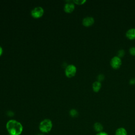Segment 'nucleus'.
I'll return each mask as SVG.
<instances>
[{
	"label": "nucleus",
	"mask_w": 135,
	"mask_h": 135,
	"mask_svg": "<svg viewBox=\"0 0 135 135\" xmlns=\"http://www.w3.org/2000/svg\"><path fill=\"white\" fill-rule=\"evenodd\" d=\"M98 81L99 82H101V81H102L103 80H104V75L103 74H99L98 76Z\"/></svg>",
	"instance_id": "nucleus-15"
},
{
	"label": "nucleus",
	"mask_w": 135,
	"mask_h": 135,
	"mask_svg": "<svg viewBox=\"0 0 135 135\" xmlns=\"http://www.w3.org/2000/svg\"><path fill=\"white\" fill-rule=\"evenodd\" d=\"M129 52L131 55H135V47H132L129 49Z\"/></svg>",
	"instance_id": "nucleus-16"
},
{
	"label": "nucleus",
	"mask_w": 135,
	"mask_h": 135,
	"mask_svg": "<svg viewBox=\"0 0 135 135\" xmlns=\"http://www.w3.org/2000/svg\"><path fill=\"white\" fill-rule=\"evenodd\" d=\"M129 83L131 85H133L135 84V79L134 78H133V79H131L130 81H129Z\"/></svg>",
	"instance_id": "nucleus-17"
},
{
	"label": "nucleus",
	"mask_w": 135,
	"mask_h": 135,
	"mask_svg": "<svg viewBox=\"0 0 135 135\" xmlns=\"http://www.w3.org/2000/svg\"><path fill=\"white\" fill-rule=\"evenodd\" d=\"M122 64V61L120 57L118 56L113 57L110 61V65L114 69H119Z\"/></svg>",
	"instance_id": "nucleus-5"
},
{
	"label": "nucleus",
	"mask_w": 135,
	"mask_h": 135,
	"mask_svg": "<svg viewBox=\"0 0 135 135\" xmlns=\"http://www.w3.org/2000/svg\"><path fill=\"white\" fill-rule=\"evenodd\" d=\"M31 15L35 18H38L41 17L44 14V9L42 7L37 6L34 7L31 11Z\"/></svg>",
	"instance_id": "nucleus-4"
},
{
	"label": "nucleus",
	"mask_w": 135,
	"mask_h": 135,
	"mask_svg": "<svg viewBox=\"0 0 135 135\" xmlns=\"http://www.w3.org/2000/svg\"><path fill=\"white\" fill-rule=\"evenodd\" d=\"M74 4L71 2H68L64 5V10L66 13H71L74 9Z\"/></svg>",
	"instance_id": "nucleus-7"
},
{
	"label": "nucleus",
	"mask_w": 135,
	"mask_h": 135,
	"mask_svg": "<svg viewBox=\"0 0 135 135\" xmlns=\"http://www.w3.org/2000/svg\"><path fill=\"white\" fill-rule=\"evenodd\" d=\"M115 135H128L127 130L123 127L118 128L115 132Z\"/></svg>",
	"instance_id": "nucleus-11"
},
{
	"label": "nucleus",
	"mask_w": 135,
	"mask_h": 135,
	"mask_svg": "<svg viewBox=\"0 0 135 135\" xmlns=\"http://www.w3.org/2000/svg\"><path fill=\"white\" fill-rule=\"evenodd\" d=\"M52 122L49 119H45L42 120L39 125V129L43 133L50 132L52 128Z\"/></svg>",
	"instance_id": "nucleus-2"
},
{
	"label": "nucleus",
	"mask_w": 135,
	"mask_h": 135,
	"mask_svg": "<svg viewBox=\"0 0 135 135\" xmlns=\"http://www.w3.org/2000/svg\"><path fill=\"white\" fill-rule=\"evenodd\" d=\"M95 135H108V134L105 132H98V133H97Z\"/></svg>",
	"instance_id": "nucleus-18"
},
{
	"label": "nucleus",
	"mask_w": 135,
	"mask_h": 135,
	"mask_svg": "<svg viewBox=\"0 0 135 135\" xmlns=\"http://www.w3.org/2000/svg\"><path fill=\"white\" fill-rule=\"evenodd\" d=\"M36 135H44V134H43V133H38V134H37Z\"/></svg>",
	"instance_id": "nucleus-20"
},
{
	"label": "nucleus",
	"mask_w": 135,
	"mask_h": 135,
	"mask_svg": "<svg viewBox=\"0 0 135 135\" xmlns=\"http://www.w3.org/2000/svg\"><path fill=\"white\" fill-rule=\"evenodd\" d=\"M126 36L129 40H132L135 39V28H130L126 32Z\"/></svg>",
	"instance_id": "nucleus-8"
},
{
	"label": "nucleus",
	"mask_w": 135,
	"mask_h": 135,
	"mask_svg": "<svg viewBox=\"0 0 135 135\" xmlns=\"http://www.w3.org/2000/svg\"><path fill=\"white\" fill-rule=\"evenodd\" d=\"M2 53H3V49H2V47L0 46V56L2 55Z\"/></svg>",
	"instance_id": "nucleus-19"
},
{
	"label": "nucleus",
	"mask_w": 135,
	"mask_h": 135,
	"mask_svg": "<svg viewBox=\"0 0 135 135\" xmlns=\"http://www.w3.org/2000/svg\"><path fill=\"white\" fill-rule=\"evenodd\" d=\"M86 2L85 0H74L73 1V2L76 4L78 5H82L83 3H84Z\"/></svg>",
	"instance_id": "nucleus-13"
},
{
	"label": "nucleus",
	"mask_w": 135,
	"mask_h": 135,
	"mask_svg": "<svg viewBox=\"0 0 135 135\" xmlns=\"http://www.w3.org/2000/svg\"><path fill=\"white\" fill-rule=\"evenodd\" d=\"M8 135H10V134H8Z\"/></svg>",
	"instance_id": "nucleus-21"
},
{
	"label": "nucleus",
	"mask_w": 135,
	"mask_h": 135,
	"mask_svg": "<svg viewBox=\"0 0 135 135\" xmlns=\"http://www.w3.org/2000/svg\"><path fill=\"white\" fill-rule=\"evenodd\" d=\"M94 22V20L92 17L87 16L84 18L82 20V24L84 26L89 27L93 24Z\"/></svg>",
	"instance_id": "nucleus-6"
},
{
	"label": "nucleus",
	"mask_w": 135,
	"mask_h": 135,
	"mask_svg": "<svg viewBox=\"0 0 135 135\" xmlns=\"http://www.w3.org/2000/svg\"><path fill=\"white\" fill-rule=\"evenodd\" d=\"M76 72V68L75 65L70 64L66 66L65 70V74L68 78H72L74 76Z\"/></svg>",
	"instance_id": "nucleus-3"
},
{
	"label": "nucleus",
	"mask_w": 135,
	"mask_h": 135,
	"mask_svg": "<svg viewBox=\"0 0 135 135\" xmlns=\"http://www.w3.org/2000/svg\"><path fill=\"white\" fill-rule=\"evenodd\" d=\"M70 114L72 117H76L78 115V112L75 109H71L70 111Z\"/></svg>",
	"instance_id": "nucleus-12"
},
{
	"label": "nucleus",
	"mask_w": 135,
	"mask_h": 135,
	"mask_svg": "<svg viewBox=\"0 0 135 135\" xmlns=\"http://www.w3.org/2000/svg\"><path fill=\"white\" fill-rule=\"evenodd\" d=\"M101 88V84L99 81H95L92 84V89L93 91L95 92H99Z\"/></svg>",
	"instance_id": "nucleus-9"
},
{
	"label": "nucleus",
	"mask_w": 135,
	"mask_h": 135,
	"mask_svg": "<svg viewBox=\"0 0 135 135\" xmlns=\"http://www.w3.org/2000/svg\"><path fill=\"white\" fill-rule=\"evenodd\" d=\"M93 128L94 130L98 132H102L103 129V127L102 124L100 122H95L93 125Z\"/></svg>",
	"instance_id": "nucleus-10"
},
{
	"label": "nucleus",
	"mask_w": 135,
	"mask_h": 135,
	"mask_svg": "<svg viewBox=\"0 0 135 135\" xmlns=\"http://www.w3.org/2000/svg\"><path fill=\"white\" fill-rule=\"evenodd\" d=\"M124 55V51L123 50H120L118 51V56L119 57H122Z\"/></svg>",
	"instance_id": "nucleus-14"
},
{
	"label": "nucleus",
	"mask_w": 135,
	"mask_h": 135,
	"mask_svg": "<svg viewBox=\"0 0 135 135\" xmlns=\"http://www.w3.org/2000/svg\"><path fill=\"white\" fill-rule=\"evenodd\" d=\"M6 127L10 135H20L23 129L22 124L15 120L8 121L6 123Z\"/></svg>",
	"instance_id": "nucleus-1"
}]
</instances>
